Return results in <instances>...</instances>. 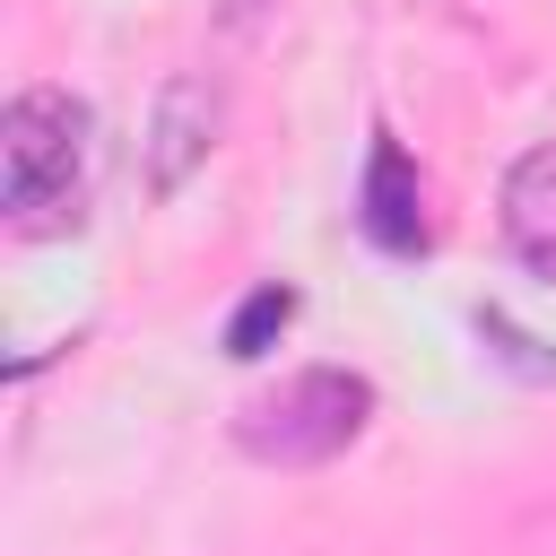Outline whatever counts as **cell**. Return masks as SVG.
I'll return each mask as SVG.
<instances>
[{
    "mask_svg": "<svg viewBox=\"0 0 556 556\" xmlns=\"http://www.w3.org/2000/svg\"><path fill=\"white\" fill-rule=\"evenodd\" d=\"M504 243L521 269L556 278V139H539L513 174H504Z\"/></svg>",
    "mask_w": 556,
    "mask_h": 556,
    "instance_id": "obj_4",
    "label": "cell"
},
{
    "mask_svg": "<svg viewBox=\"0 0 556 556\" xmlns=\"http://www.w3.org/2000/svg\"><path fill=\"white\" fill-rule=\"evenodd\" d=\"M217 130H226V96H217V78H200V70H174V78L156 87V113H148V139H139L148 191H156V200H174V191H182V182L208 165Z\"/></svg>",
    "mask_w": 556,
    "mask_h": 556,
    "instance_id": "obj_3",
    "label": "cell"
},
{
    "mask_svg": "<svg viewBox=\"0 0 556 556\" xmlns=\"http://www.w3.org/2000/svg\"><path fill=\"white\" fill-rule=\"evenodd\" d=\"M87 200V104L70 87H26L0 113V208L17 235L78 226Z\"/></svg>",
    "mask_w": 556,
    "mask_h": 556,
    "instance_id": "obj_1",
    "label": "cell"
},
{
    "mask_svg": "<svg viewBox=\"0 0 556 556\" xmlns=\"http://www.w3.org/2000/svg\"><path fill=\"white\" fill-rule=\"evenodd\" d=\"M365 235L382 252H417L426 243V208H417V174H408L400 139H374V156H365Z\"/></svg>",
    "mask_w": 556,
    "mask_h": 556,
    "instance_id": "obj_5",
    "label": "cell"
},
{
    "mask_svg": "<svg viewBox=\"0 0 556 556\" xmlns=\"http://www.w3.org/2000/svg\"><path fill=\"white\" fill-rule=\"evenodd\" d=\"M365 417H374V382L339 374V365H313V374H287L278 391H261L235 417V443L252 460H278V469H321L365 434Z\"/></svg>",
    "mask_w": 556,
    "mask_h": 556,
    "instance_id": "obj_2",
    "label": "cell"
},
{
    "mask_svg": "<svg viewBox=\"0 0 556 556\" xmlns=\"http://www.w3.org/2000/svg\"><path fill=\"white\" fill-rule=\"evenodd\" d=\"M287 321H295V295H287V287H252V295H243V313L226 321V356H243V365H252Z\"/></svg>",
    "mask_w": 556,
    "mask_h": 556,
    "instance_id": "obj_6",
    "label": "cell"
}]
</instances>
